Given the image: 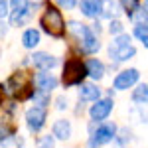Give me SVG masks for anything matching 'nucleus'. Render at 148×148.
Returning <instances> with one entry per match:
<instances>
[{
    "label": "nucleus",
    "mask_w": 148,
    "mask_h": 148,
    "mask_svg": "<svg viewBox=\"0 0 148 148\" xmlns=\"http://www.w3.org/2000/svg\"><path fill=\"white\" fill-rule=\"evenodd\" d=\"M57 77L53 73H49V71H44V69H40V73L36 75V85H38V89H42V91H47L51 93L53 89H57Z\"/></svg>",
    "instance_id": "f8f14e48"
},
{
    "label": "nucleus",
    "mask_w": 148,
    "mask_h": 148,
    "mask_svg": "<svg viewBox=\"0 0 148 148\" xmlns=\"http://www.w3.org/2000/svg\"><path fill=\"white\" fill-rule=\"evenodd\" d=\"M6 32H8V26L4 24V20H0V36H6Z\"/></svg>",
    "instance_id": "cd10ccee"
},
{
    "label": "nucleus",
    "mask_w": 148,
    "mask_h": 148,
    "mask_svg": "<svg viewBox=\"0 0 148 148\" xmlns=\"http://www.w3.org/2000/svg\"><path fill=\"white\" fill-rule=\"evenodd\" d=\"M10 24L12 26H24V24L30 20V14H32V6H30V0H10Z\"/></svg>",
    "instance_id": "39448f33"
},
{
    "label": "nucleus",
    "mask_w": 148,
    "mask_h": 148,
    "mask_svg": "<svg viewBox=\"0 0 148 148\" xmlns=\"http://www.w3.org/2000/svg\"><path fill=\"white\" fill-rule=\"evenodd\" d=\"M67 30L69 34L73 36L75 40H77V44H79V49L83 53H87V56H93V53H97L99 49H101V42L97 40V36L93 32L89 26H85V24H79V22H71L67 24Z\"/></svg>",
    "instance_id": "f257e3e1"
},
{
    "label": "nucleus",
    "mask_w": 148,
    "mask_h": 148,
    "mask_svg": "<svg viewBox=\"0 0 148 148\" xmlns=\"http://www.w3.org/2000/svg\"><path fill=\"white\" fill-rule=\"evenodd\" d=\"M56 103H57L56 107L59 109V111H63V109H67V99H65V97H59V99H57Z\"/></svg>",
    "instance_id": "bb28decb"
},
{
    "label": "nucleus",
    "mask_w": 148,
    "mask_h": 148,
    "mask_svg": "<svg viewBox=\"0 0 148 148\" xmlns=\"http://www.w3.org/2000/svg\"><path fill=\"white\" fill-rule=\"evenodd\" d=\"M87 75H89L87 73V65L81 59H77V57H71L63 65V77L61 79H63L65 87H73V85H81Z\"/></svg>",
    "instance_id": "7ed1b4c3"
},
{
    "label": "nucleus",
    "mask_w": 148,
    "mask_h": 148,
    "mask_svg": "<svg viewBox=\"0 0 148 148\" xmlns=\"http://www.w3.org/2000/svg\"><path fill=\"white\" fill-rule=\"evenodd\" d=\"M119 2H121V6H123V10H125L126 14H128V18L132 16V12L136 10V8H140V4H138L140 0H119Z\"/></svg>",
    "instance_id": "4be33fe9"
},
{
    "label": "nucleus",
    "mask_w": 148,
    "mask_h": 148,
    "mask_svg": "<svg viewBox=\"0 0 148 148\" xmlns=\"http://www.w3.org/2000/svg\"><path fill=\"white\" fill-rule=\"evenodd\" d=\"M132 101L138 103V105H146L148 103V85L146 83H140L132 91Z\"/></svg>",
    "instance_id": "f3484780"
},
{
    "label": "nucleus",
    "mask_w": 148,
    "mask_h": 148,
    "mask_svg": "<svg viewBox=\"0 0 148 148\" xmlns=\"http://www.w3.org/2000/svg\"><path fill=\"white\" fill-rule=\"evenodd\" d=\"M87 73H89V77L95 81H99L105 77V65H103V61H99V59H95V57H91L87 63Z\"/></svg>",
    "instance_id": "2eb2a0df"
},
{
    "label": "nucleus",
    "mask_w": 148,
    "mask_h": 148,
    "mask_svg": "<svg viewBox=\"0 0 148 148\" xmlns=\"http://www.w3.org/2000/svg\"><path fill=\"white\" fill-rule=\"evenodd\" d=\"M40 26L47 36H53V38H61L65 32V22H63V16L61 12L57 10L56 6H47L44 16L40 18Z\"/></svg>",
    "instance_id": "f03ea898"
},
{
    "label": "nucleus",
    "mask_w": 148,
    "mask_h": 148,
    "mask_svg": "<svg viewBox=\"0 0 148 148\" xmlns=\"http://www.w3.org/2000/svg\"><path fill=\"white\" fill-rule=\"evenodd\" d=\"M10 12H12L10 0H0V20H4V18H6Z\"/></svg>",
    "instance_id": "b1692460"
},
{
    "label": "nucleus",
    "mask_w": 148,
    "mask_h": 148,
    "mask_svg": "<svg viewBox=\"0 0 148 148\" xmlns=\"http://www.w3.org/2000/svg\"><path fill=\"white\" fill-rule=\"evenodd\" d=\"M71 123L69 121H65V119H59V121H56L53 123V136L57 138V140H69L71 138Z\"/></svg>",
    "instance_id": "4468645a"
},
{
    "label": "nucleus",
    "mask_w": 148,
    "mask_h": 148,
    "mask_svg": "<svg viewBox=\"0 0 148 148\" xmlns=\"http://www.w3.org/2000/svg\"><path fill=\"white\" fill-rule=\"evenodd\" d=\"M0 97H2V85H0Z\"/></svg>",
    "instance_id": "c756f323"
},
{
    "label": "nucleus",
    "mask_w": 148,
    "mask_h": 148,
    "mask_svg": "<svg viewBox=\"0 0 148 148\" xmlns=\"http://www.w3.org/2000/svg\"><path fill=\"white\" fill-rule=\"evenodd\" d=\"M30 61H32L34 67L44 69V71H49V69H53L57 63H59L57 57L49 56V53H46V51H38V53H34V56L30 57Z\"/></svg>",
    "instance_id": "9b49d317"
},
{
    "label": "nucleus",
    "mask_w": 148,
    "mask_h": 148,
    "mask_svg": "<svg viewBox=\"0 0 148 148\" xmlns=\"http://www.w3.org/2000/svg\"><path fill=\"white\" fill-rule=\"evenodd\" d=\"M59 8H65V10H73L77 4H79V0H53Z\"/></svg>",
    "instance_id": "5701e85b"
},
{
    "label": "nucleus",
    "mask_w": 148,
    "mask_h": 148,
    "mask_svg": "<svg viewBox=\"0 0 148 148\" xmlns=\"http://www.w3.org/2000/svg\"><path fill=\"white\" fill-rule=\"evenodd\" d=\"M46 119H47V111L46 107H40V105H34L32 109L26 111V125L32 132H40L44 125H46Z\"/></svg>",
    "instance_id": "423d86ee"
},
{
    "label": "nucleus",
    "mask_w": 148,
    "mask_h": 148,
    "mask_svg": "<svg viewBox=\"0 0 148 148\" xmlns=\"http://www.w3.org/2000/svg\"><path fill=\"white\" fill-rule=\"evenodd\" d=\"M144 8H146V10H148V0H144Z\"/></svg>",
    "instance_id": "c85d7f7f"
},
{
    "label": "nucleus",
    "mask_w": 148,
    "mask_h": 148,
    "mask_svg": "<svg viewBox=\"0 0 148 148\" xmlns=\"http://www.w3.org/2000/svg\"><path fill=\"white\" fill-rule=\"evenodd\" d=\"M79 99L81 101H99L101 89L95 83H81L79 85Z\"/></svg>",
    "instance_id": "ddd939ff"
},
{
    "label": "nucleus",
    "mask_w": 148,
    "mask_h": 148,
    "mask_svg": "<svg viewBox=\"0 0 148 148\" xmlns=\"http://www.w3.org/2000/svg\"><path fill=\"white\" fill-rule=\"evenodd\" d=\"M113 107H114L113 99H99V101H95V105L89 109L91 121L93 123H103L105 119H109V114L113 113Z\"/></svg>",
    "instance_id": "6e6552de"
},
{
    "label": "nucleus",
    "mask_w": 148,
    "mask_h": 148,
    "mask_svg": "<svg viewBox=\"0 0 148 148\" xmlns=\"http://www.w3.org/2000/svg\"><path fill=\"white\" fill-rule=\"evenodd\" d=\"M38 44H40V32H38V30L30 28V30H26L22 34V46L26 47V49H34Z\"/></svg>",
    "instance_id": "dca6fc26"
},
{
    "label": "nucleus",
    "mask_w": 148,
    "mask_h": 148,
    "mask_svg": "<svg viewBox=\"0 0 148 148\" xmlns=\"http://www.w3.org/2000/svg\"><path fill=\"white\" fill-rule=\"evenodd\" d=\"M138 77H140V73H138V69H125V71H121L113 81V87L116 91H126V89H130L132 85H136L138 83Z\"/></svg>",
    "instance_id": "1a4fd4ad"
},
{
    "label": "nucleus",
    "mask_w": 148,
    "mask_h": 148,
    "mask_svg": "<svg viewBox=\"0 0 148 148\" xmlns=\"http://www.w3.org/2000/svg\"><path fill=\"white\" fill-rule=\"evenodd\" d=\"M32 99H34V105L46 107L47 103H49V93H47V91H42V89H36L34 95H32Z\"/></svg>",
    "instance_id": "aec40b11"
},
{
    "label": "nucleus",
    "mask_w": 148,
    "mask_h": 148,
    "mask_svg": "<svg viewBox=\"0 0 148 148\" xmlns=\"http://www.w3.org/2000/svg\"><path fill=\"white\" fill-rule=\"evenodd\" d=\"M40 148H53V138L49 136V134L44 136L42 140H40Z\"/></svg>",
    "instance_id": "a878e982"
},
{
    "label": "nucleus",
    "mask_w": 148,
    "mask_h": 148,
    "mask_svg": "<svg viewBox=\"0 0 148 148\" xmlns=\"http://www.w3.org/2000/svg\"><path fill=\"white\" fill-rule=\"evenodd\" d=\"M116 138V126L113 123H101L97 126H91V138H89V148H97L103 144H109Z\"/></svg>",
    "instance_id": "20e7f679"
},
{
    "label": "nucleus",
    "mask_w": 148,
    "mask_h": 148,
    "mask_svg": "<svg viewBox=\"0 0 148 148\" xmlns=\"http://www.w3.org/2000/svg\"><path fill=\"white\" fill-rule=\"evenodd\" d=\"M119 14V4L114 0H105V8H103V18H109V20H114Z\"/></svg>",
    "instance_id": "6ab92c4d"
},
{
    "label": "nucleus",
    "mask_w": 148,
    "mask_h": 148,
    "mask_svg": "<svg viewBox=\"0 0 148 148\" xmlns=\"http://www.w3.org/2000/svg\"><path fill=\"white\" fill-rule=\"evenodd\" d=\"M109 32H111V34H114V36L123 34V24L119 22L116 18H114V20H111V26H109Z\"/></svg>",
    "instance_id": "393cba45"
},
{
    "label": "nucleus",
    "mask_w": 148,
    "mask_h": 148,
    "mask_svg": "<svg viewBox=\"0 0 148 148\" xmlns=\"http://www.w3.org/2000/svg\"><path fill=\"white\" fill-rule=\"evenodd\" d=\"M130 20L134 24H148V10L146 8H136V10L132 12Z\"/></svg>",
    "instance_id": "412c9836"
},
{
    "label": "nucleus",
    "mask_w": 148,
    "mask_h": 148,
    "mask_svg": "<svg viewBox=\"0 0 148 148\" xmlns=\"http://www.w3.org/2000/svg\"><path fill=\"white\" fill-rule=\"evenodd\" d=\"M109 56L114 63H123V61H128L136 56V47L132 44H114V42H111Z\"/></svg>",
    "instance_id": "0eeeda50"
},
{
    "label": "nucleus",
    "mask_w": 148,
    "mask_h": 148,
    "mask_svg": "<svg viewBox=\"0 0 148 148\" xmlns=\"http://www.w3.org/2000/svg\"><path fill=\"white\" fill-rule=\"evenodd\" d=\"M134 38L144 47H148V24H136L134 26Z\"/></svg>",
    "instance_id": "a211bd4d"
},
{
    "label": "nucleus",
    "mask_w": 148,
    "mask_h": 148,
    "mask_svg": "<svg viewBox=\"0 0 148 148\" xmlns=\"http://www.w3.org/2000/svg\"><path fill=\"white\" fill-rule=\"evenodd\" d=\"M105 0H81L79 2V12L85 18H99L103 16Z\"/></svg>",
    "instance_id": "9d476101"
}]
</instances>
